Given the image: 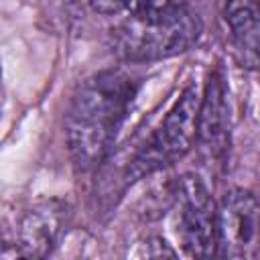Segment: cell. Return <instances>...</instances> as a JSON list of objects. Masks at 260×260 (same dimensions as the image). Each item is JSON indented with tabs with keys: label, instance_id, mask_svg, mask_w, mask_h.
Segmentation results:
<instances>
[{
	"label": "cell",
	"instance_id": "6da1fadb",
	"mask_svg": "<svg viewBox=\"0 0 260 260\" xmlns=\"http://www.w3.org/2000/svg\"><path fill=\"white\" fill-rule=\"evenodd\" d=\"M136 89V77L124 69L93 73L75 89L65 116V138L77 169L89 171L106 158Z\"/></svg>",
	"mask_w": 260,
	"mask_h": 260
},
{
	"label": "cell",
	"instance_id": "7a4b0ae2",
	"mask_svg": "<svg viewBox=\"0 0 260 260\" xmlns=\"http://www.w3.org/2000/svg\"><path fill=\"white\" fill-rule=\"evenodd\" d=\"M199 104L201 91L195 83H189L167 112L158 128L144 140L128 162L124 175L128 183L171 167L193 148L199 128Z\"/></svg>",
	"mask_w": 260,
	"mask_h": 260
},
{
	"label": "cell",
	"instance_id": "3957f363",
	"mask_svg": "<svg viewBox=\"0 0 260 260\" xmlns=\"http://www.w3.org/2000/svg\"><path fill=\"white\" fill-rule=\"evenodd\" d=\"M201 30V20L191 8L162 22L126 18L112 30V51L128 63L158 61L189 51L199 41Z\"/></svg>",
	"mask_w": 260,
	"mask_h": 260
},
{
	"label": "cell",
	"instance_id": "277c9868",
	"mask_svg": "<svg viewBox=\"0 0 260 260\" xmlns=\"http://www.w3.org/2000/svg\"><path fill=\"white\" fill-rule=\"evenodd\" d=\"M173 225L191 258L217 256V205L197 175H183L171 189Z\"/></svg>",
	"mask_w": 260,
	"mask_h": 260
},
{
	"label": "cell",
	"instance_id": "5b68a950",
	"mask_svg": "<svg viewBox=\"0 0 260 260\" xmlns=\"http://www.w3.org/2000/svg\"><path fill=\"white\" fill-rule=\"evenodd\" d=\"M260 252V201L248 189H230L217 203V256L254 258Z\"/></svg>",
	"mask_w": 260,
	"mask_h": 260
},
{
	"label": "cell",
	"instance_id": "8992f818",
	"mask_svg": "<svg viewBox=\"0 0 260 260\" xmlns=\"http://www.w3.org/2000/svg\"><path fill=\"white\" fill-rule=\"evenodd\" d=\"M71 205L63 199H45L24 211L18 223V256L45 258L65 236Z\"/></svg>",
	"mask_w": 260,
	"mask_h": 260
},
{
	"label": "cell",
	"instance_id": "52a82bcc",
	"mask_svg": "<svg viewBox=\"0 0 260 260\" xmlns=\"http://www.w3.org/2000/svg\"><path fill=\"white\" fill-rule=\"evenodd\" d=\"M199 144L213 156H221L228 146V98L221 69L209 71L199 104Z\"/></svg>",
	"mask_w": 260,
	"mask_h": 260
},
{
	"label": "cell",
	"instance_id": "ba28073f",
	"mask_svg": "<svg viewBox=\"0 0 260 260\" xmlns=\"http://www.w3.org/2000/svg\"><path fill=\"white\" fill-rule=\"evenodd\" d=\"M223 10L238 57L246 65H258L260 0H223Z\"/></svg>",
	"mask_w": 260,
	"mask_h": 260
},
{
	"label": "cell",
	"instance_id": "9c48e42d",
	"mask_svg": "<svg viewBox=\"0 0 260 260\" xmlns=\"http://www.w3.org/2000/svg\"><path fill=\"white\" fill-rule=\"evenodd\" d=\"M128 18L140 22H162L189 10L187 0H130Z\"/></svg>",
	"mask_w": 260,
	"mask_h": 260
},
{
	"label": "cell",
	"instance_id": "30bf717a",
	"mask_svg": "<svg viewBox=\"0 0 260 260\" xmlns=\"http://www.w3.org/2000/svg\"><path fill=\"white\" fill-rule=\"evenodd\" d=\"M140 254H142V256H175L177 252H175L162 238L152 236V238H148V240L144 242V248H142Z\"/></svg>",
	"mask_w": 260,
	"mask_h": 260
},
{
	"label": "cell",
	"instance_id": "8fae6325",
	"mask_svg": "<svg viewBox=\"0 0 260 260\" xmlns=\"http://www.w3.org/2000/svg\"><path fill=\"white\" fill-rule=\"evenodd\" d=\"M89 4L100 14H116L120 10H126L130 0H89Z\"/></svg>",
	"mask_w": 260,
	"mask_h": 260
},
{
	"label": "cell",
	"instance_id": "7c38bea8",
	"mask_svg": "<svg viewBox=\"0 0 260 260\" xmlns=\"http://www.w3.org/2000/svg\"><path fill=\"white\" fill-rule=\"evenodd\" d=\"M258 65H260V43H258Z\"/></svg>",
	"mask_w": 260,
	"mask_h": 260
}]
</instances>
